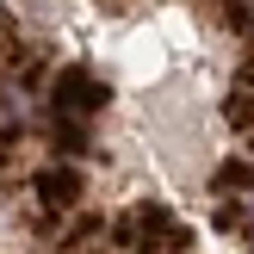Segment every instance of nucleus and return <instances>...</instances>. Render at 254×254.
Masks as SVG:
<instances>
[{
  "instance_id": "f257e3e1",
  "label": "nucleus",
  "mask_w": 254,
  "mask_h": 254,
  "mask_svg": "<svg viewBox=\"0 0 254 254\" xmlns=\"http://www.w3.org/2000/svg\"><path fill=\"white\" fill-rule=\"evenodd\" d=\"M230 118L236 124H254V44H248V62L236 68V81H230Z\"/></svg>"
}]
</instances>
